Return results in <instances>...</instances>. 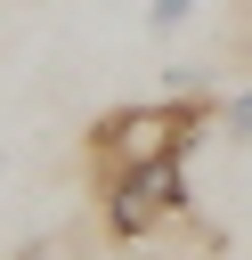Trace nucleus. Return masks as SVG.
I'll return each instance as SVG.
<instances>
[{
	"instance_id": "f257e3e1",
	"label": "nucleus",
	"mask_w": 252,
	"mask_h": 260,
	"mask_svg": "<svg viewBox=\"0 0 252 260\" xmlns=\"http://www.w3.org/2000/svg\"><path fill=\"white\" fill-rule=\"evenodd\" d=\"M219 122V98L203 89H179V98H146V106H114L81 130V171H89V195L146 171V162H187L203 146V130Z\"/></svg>"
},
{
	"instance_id": "f03ea898",
	"label": "nucleus",
	"mask_w": 252,
	"mask_h": 260,
	"mask_svg": "<svg viewBox=\"0 0 252 260\" xmlns=\"http://www.w3.org/2000/svg\"><path fill=\"white\" fill-rule=\"evenodd\" d=\"M98 211H106V236L114 244H154L171 228L195 219V195H187V162H146L114 187H98Z\"/></svg>"
},
{
	"instance_id": "7ed1b4c3",
	"label": "nucleus",
	"mask_w": 252,
	"mask_h": 260,
	"mask_svg": "<svg viewBox=\"0 0 252 260\" xmlns=\"http://www.w3.org/2000/svg\"><path fill=\"white\" fill-rule=\"evenodd\" d=\"M195 16V0H146V32H179Z\"/></svg>"
},
{
	"instance_id": "20e7f679",
	"label": "nucleus",
	"mask_w": 252,
	"mask_h": 260,
	"mask_svg": "<svg viewBox=\"0 0 252 260\" xmlns=\"http://www.w3.org/2000/svg\"><path fill=\"white\" fill-rule=\"evenodd\" d=\"M219 130H228V138H252V89L219 98Z\"/></svg>"
},
{
	"instance_id": "39448f33",
	"label": "nucleus",
	"mask_w": 252,
	"mask_h": 260,
	"mask_svg": "<svg viewBox=\"0 0 252 260\" xmlns=\"http://www.w3.org/2000/svg\"><path fill=\"white\" fill-rule=\"evenodd\" d=\"M24 260H57V252H49V244H41V252H24Z\"/></svg>"
}]
</instances>
